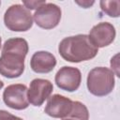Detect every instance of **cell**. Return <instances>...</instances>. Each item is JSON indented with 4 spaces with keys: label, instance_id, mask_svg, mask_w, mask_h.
<instances>
[{
    "label": "cell",
    "instance_id": "obj_12",
    "mask_svg": "<svg viewBox=\"0 0 120 120\" xmlns=\"http://www.w3.org/2000/svg\"><path fill=\"white\" fill-rule=\"evenodd\" d=\"M68 118L74 120H88L89 112L87 107L80 101H73L72 110L69 115L68 116Z\"/></svg>",
    "mask_w": 120,
    "mask_h": 120
},
{
    "label": "cell",
    "instance_id": "obj_8",
    "mask_svg": "<svg viewBox=\"0 0 120 120\" xmlns=\"http://www.w3.org/2000/svg\"><path fill=\"white\" fill-rule=\"evenodd\" d=\"M53 90L52 83L46 79L37 78L30 82L27 90V98L30 104L36 107L41 106L48 99Z\"/></svg>",
    "mask_w": 120,
    "mask_h": 120
},
{
    "label": "cell",
    "instance_id": "obj_20",
    "mask_svg": "<svg viewBox=\"0 0 120 120\" xmlns=\"http://www.w3.org/2000/svg\"><path fill=\"white\" fill-rule=\"evenodd\" d=\"M0 5H1V1H0Z\"/></svg>",
    "mask_w": 120,
    "mask_h": 120
},
{
    "label": "cell",
    "instance_id": "obj_9",
    "mask_svg": "<svg viewBox=\"0 0 120 120\" xmlns=\"http://www.w3.org/2000/svg\"><path fill=\"white\" fill-rule=\"evenodd\" d=\"M116 31L114 26L107 22H101L92 27L88 38L92 44L98 48L109 46L114 40Z\"/></svg>",
    "mask_w": 120,
    "mask_h": 120
},
{
    "label": "cell",
    "instance_id": "obj_4",
    "mask_svg": "<svg viewBox=\"0 0 120 120\" xmlns=\"http://www.w3.org/2000/svg\"><path fill=\"white\" fill-rule=\"evenodd\" d=\"M4 23L10 31L25 32L33 25V15L30 10L22 5L15 4L6 10L4 15Z\"/></svg>",
    "mask_w": 120,
    "mask_h": 120
},
{
    "label": "cell",
    "instance_id": "obj_5",
    "mask_svg": "<svg viewBox=\"0 0 120 120\" xmlns=\"http://www.w3.org/2000/svg\"><path fill=\"white\" fill-rule=\"evenodd\" d=\"M61 8L53 3H45L36 9L33 20L36 24L43 29L49 30L56 27L61 20Z\"/></svg>",
    "mask_w": 120,
    "mask_h": 120
},
{
    "label": "cell",
    "instance_id": "obj_3",
    "mask_svg": "<svg viewBox=\"0 0 120 120\" xmlns=\"http://www.w3.org/2000/svg\"><path fill=\"white\" fill-rule=\"evenodd\" d=\"M86 84L88 91L96 97H104L112 92L115 80L114 72L105 67H97L88 72Z\"/></svg>",
    "mask_w": 120,
    "mask_h": 120
},
{
    "label": "cell",
    "instance_id": "obj_10",
    "mask_svg": "<svg viewBox=\"0 0 120 120\" xmlns=\"http://www.w3.org/2000/svg\"><path fill=\"white\" fill-rule=\"evenodd\" d=\"M73 101L68 98L54 94L48 98L44 112L52 118H68L71 112Z\"/></svg>",
    "mask_w": 120,
    "mask_h": 120
},
{
    "label": "cell",
    "instance_id": "obj_15",
    "mask_svg": "<svg viewBox=\"0 0 120 120\" xmlns=\"http://www.w3.org/2000/svg\"><path fill=\"white\" fill-rule=\"evenodd\" d=\"M0 120H22V119L11 114L10 112L5 110H0Z\"/></svg>",
    "mask_w": 120,
    "mask_h": 120
},
{
    "label": "cell",
    "instance_id": "obj_16",
    "mask_svg": "<svg viewBox=\"0 0 120 120\" xmlns=\"http://www.w3.org/2000/svg\"><path fill=\"white\" fill-rule=\"evenodd\" d=\"M75 3L78 4L80 7L83 8H88L90 7H92L95 4V1H89V0H82V1H79V0H75Z\"/></svg>",
    "mask_w": 120,
    "mask_h": 120
},
{
    "label": "cell",
    "instance_id": "obj_14",
    "mask_svg": "<svg viewBox=\"0 0 120 120\" xmlns=\"http://www.w3.org/2000/svg\"><path fill=\"white\" fill-rule=\"evenodd\" d=\"M45 3H46L45 1H23L22 6L25 7L28 10H31V9H38Z\"/></svg>",
    "mask_w": 120,
    "mask_h": 120
},
{
    "label": "cell",
    "instance_id": "obj_18",
    "mask_svg": "<svg viewBox=\"0 0 120 120\" xmlns=\"http://www.w3.org/2000/svg\"><path fill=\"white\" fill-rule=\"evenodd\" d=\"M63 120H74V119H70V118H64Z\"/></svg>",
    "mask_w": 120,
    "mask_h": 120
},
{
    "label": "cell",
    "instance_id": "obj_6",
    "mask_svg": "<svg viewBox=\"0 0 120 120\" xmlns=\"http://www.w3.org/2000/svg\"><path fill=\"white\" fill-rule=\"evenodd\" d=\"M27 87L22 83L10 84L3 92V100L5 104L14 110H24L29 106L27 98Z\"/></svg>",
    "mask_w": 120,
    "mask_h": 120
},
{
    "label": "cell",
    "instance_id": "obj_13",
    "mask_svg": "<svg viewBox=\"0 0 120 120\" xmlns=\"http://www.w3.org/2000/svg\"><path fill=\"white\" fill-rule=\"evenodd\" d=\"M100 8L101 10L106 13L108 16L112 17V18H118L120 15V10H119V6H120V1L119 0H112V1H107V0H102L99 2Z\"/></svg>",
    "mask_w": 120,
    "mask_h": 120
},
{
    "label": "cell",
    "instance_id": "obj_2",
    "mask_svg": "<svg viewBox=\"0 0 120 120\" xmlns=\"http://www.w3.org/2000/svg\"><path fill=\"white\" fill-rule=\"evenodd\" d=\"M58 52L64 60L80 63L96 57L98 49L92 44L87 35L80 34L63 38L58 45Z\"/></svg>",
    "mask_w": 120,
    "mask_h": 120
},
{
    "label": "cell",
    "instance_id": "obj_1",
    "mask_svg": "<svg viewBox=\"0 0 120 120\" xmlns=\"http://www.w3.org/2000/svg\"><path fill=\"white\" fill-rule=\"evenodd\" d=\"M28 50V43L22 38L6 40L0 56V74L8 79L20 77L24 71V59Z\"/></svg>",
    "mask_w": 120,
    "mask_h": 120
},
{
    "label": "cell",
    "instance_id": "obj_7",
    "mask_svg": "<svg viewBox=\"0 0 120 120\" xmlns=\"http://www.w3.org/2000/svg\"><path fill=\"white\" fill-rule=\"evenodd\" d=\"M54 81L57 87L61 90L74 92L81 85L82 73L77 68L64 66L56 72Z\"/></svg>",
    "mask_w": 120,
    "mask_h": 120
},
{
    "label": "cell",
    "instance_id": "obj_19",
    "mask_svg": "<svg viewBox=\"0 0 120 120\" xmlns=\"http://www.w3.org/2000/svg\"><path fill=\"white\" fill-rule=\"evenodd\" d=\"M1 41H2V39H1V37H0V48H1V45H2L1 44Z\"/></svg>",
    "mask_w": 120,
    "mask_h": 120
},
{
    "label": "cell",
    "instance_id": "obj_17",
    "mask_svg": "<svg viewBox=\"0 0 120 120\" xmlns=\"http://www.w3.org/2000/svg\"><path fill=\"white\" fill-rule=\"evenodd\" d=\"M3 86H4V82H3L0 80V90L3 88Z\"/></svg>",
    "mask_w": 120,
    "mask_h": 120
},
{
    "label": "cell",
    "instance_id": "obj_11",
    "mask_svg": "<svg viewBox=\"0 0 120 120\" xmlns=\"http://www.w3.org/2000/svg\"><path fill=\"white\" fill-rule=\"evenodd\" d=\"M56 66L55 56L45 51L36 52L30 60V67L32 70L36 73H49Z\"/></svg>",
    "mask_w": 120,
    "mask_h": 120
}]
</instances>
